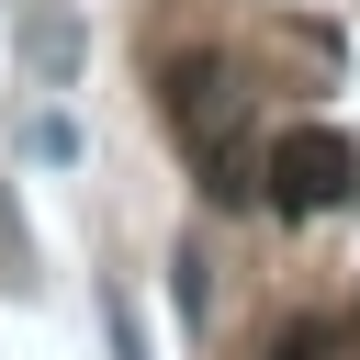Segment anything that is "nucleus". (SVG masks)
I'll return each mask as SVG.
<instances>
[{"label": "nucleus", "mask_w": 360, "mask_h": 360, "mask_svg": "<svg viewBox=\"0 0 360 360\" xmlns=\"http://www.w3.org/2000/svg\"><path fill=\"white\" fill-rule=\"evenodd\" d=\"M0 270H22V225H11V202H0Z\"/></svg>", "instance_id": "39448f33"}, {"label": "nucleus", "mask_w": 360, "mask_h": 360, "mask_svg": "<svg viewBox=\"0 0 360 360\" xmlns=\"http://www.w3.org/2000/svg\"><path fill=\"white\" fill-rule=\"evenodd\" d=\"M79 45H90V34H79V11H68V0H45V11L22 22V56H34V79H45V90H68V79H79Z\"/></svg>", "instance_id": "f03ea898"}, {"label": "nucleus", "mask_w": 360, "mask_h": 360, "mask_svg": "<svg viewBox=\"0 0 360 360\" xmlns=\"http://www.w3.org/2000/svg\"><path fill=\"white\" fill-rule=\"evenodd\" d=\"M270 360H338V338H326V326H292V338H281Z\"/></svg>", "instance_id": "20e7f679"}, {"label": "nucleus", "mask_w": 360, "mask_h": 360, "mask_svg": "<svg viewBox=\"0 0 360 360\" xmlns=\"http://www.w3.org/2000/svg\"><path fill=\"white\" fill-rule=\"evenodd\" d=\"M11 146H22V158H45V169H79V124H68L56 101H34V112L11 124Z\"/></svg>", "instance_id": "7ed1b4c3"}, {"label": "nucleus", "mask_w": 360, "mask_h": 360, "mask_svg": "<svg viewBox=\"0 0 360 360\" xmlns=\"http://www.w3.org/2000/svg\"><path fill=\"white\" fill-rule=\"evenodd\" d=\"M259 180H270V214L315 225V214H349V202H360V146H349L338 124H292Z\"/></svg>", "instance_id": "f257e3e1"}]
</instances>
